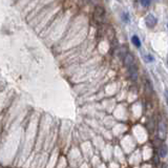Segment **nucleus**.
I'll list each match as a JSON object with an SVG mask.
<instances>
[{
    "label": "nucleus",
    "instance_id": "nucleus-1",
    "mask_svg": "<svg viewBox=\"0 0 168 168\" xmlns=\"http://www.w3.org/2000/svg\"><path fill=\"white\" fill-rule=\"evenodd\" d=\"M158 136L161 140H165L167 137V125L163 118L159 119L158 122Z\"/></svg>",
    "mask_w": 168,
    "mask_h": 168
},
{
    "label": "nucleus",
    "instance_id": "nucleus-2",
    "mask_svg": "<svg viewBox=\"0 0 168 168\" xmlns=\"http://www.w3.org/2000/svg\"><path fill=\"white\" fill-rule=\"evenodd\" d=\"M95 19L98 21V22H103L104 18H105V11L102 6H97L95 10Z\"/></svg>",
    "mask_w": 168,
    "mask_h": 168
},
{
    "label": "nucleus",
    "instance_id": "nucleus-3",
    "mask_svg": "<svg viewBox=\"0 0 168 168\" xmlns=\"http://www.w3.org/2000/svg\"><path fill=\"white\" fill-rule=\"evenodd\" d=\"M158 23V19L154 16L152 14H148L145 17V24L147 27H154Z\"/></svg>",
    "mask_w": 168,
    "mask_h": 168
},
{
    "label": "nucleus",
    "instance_id": "nucleus-4",
    "mask_svg": "<svg viewBox=\"0 0 168 168\" xmlns=\"http://www.w3.org/2000/svg\"><path fill=\"white\" fill-rule=\"evenodd\" d=\"M167 152H168L167 146L165 145V144H163V145L160 147V149H159V154H160L161 158H165V157L167 156Z\"/></svg>",
    "mask_w": 168,
    "mask_h": 168
},
{
    "label": "nucleus",
    "instance_id": "nucleus-5",
    "mask_svg": "<svg viewBox=\"0 0 168 168\" xmlns=\"http://www.w3.org/2000/svg\"><path fill=\"white\" fill-rule=\"evenodd\" d=\"M131 42L133 43V45L137 46V47H141V40H140V38L138 37V36H133L131 37Z\"/></svg>",
    "mask_w": 168,
    "mask_h": 168
},
{
    "label": "nucleus",
    "instance_id": "nucleus-6",
    "mask_svg": "<svg viewBox=\"0 0 168 168\" xmlns=\"http://www.w3.org/2000/svg\"><path fill=\"white\" fill-rule=\"evenodd\" d=\"M151 1L152 0H140V2H141V4L144 8H148L150 5V3H151Z\"/></svg>",
    "mask_w": 168,
    "mask_h": 168
},
{
    "label": "nucleus",
    "instance_id": "nucleus-7",
    "mask_svg": "<svg viewBox=\"0 0 168 168\" xmlns=\"http://www.w3.org/2000/svg\"><path fill=\"white\" fill-rule=\"evenodd\" d=\"M145 60L147 61V62H152L154 59V57H152L151 55H147V56H145Z\"/></svg>",
    "mask_w": 168,
    "mask_h": 168
},
{
    "label": "nucleus",
    "instance_id": "nucleus-8",
    "mask_svg": "<svg viewBox=\"0 0 168 168\" xmlns=\"http://www.w3.org/2000/svg\"><path fill=\"white\" fill-rule=\"evenodd\" d=\"M164 97H165V102H166V104H167V106H168V89H165Z\"/></svg>",
    "mask_w": 168,
    "mask_h": 168
},
{
    "label": "nucleus",
    "instance_id": "nucleus-9",
    "mask_svg": "<svg viewBox=\"0 0 168 168\" xmlns=\"http://www.w3.org/2000/svg\"><path fill=\"white\" fill-rule=\"evenodd\" d=\"M167 27H168V23H167Z\"/></svg>",
    "mask_w": 168,
    "mask_h": 168
}]
</instances>
